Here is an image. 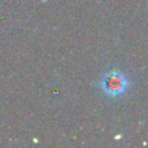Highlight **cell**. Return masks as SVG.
Returning <instances> with one entry per match:
<instances>
[{
	"mask_svg": "<svg viewBox=\"0 0 148 148\" xmlns=\"http://www.w3.org/2000/svg\"><path fill=\"white\" fill-rule=\"evenodd\" d=\"M100 87L105 95L116 97L125 94L129 87V79L125 74L118 70H110L103 75Z\"/></svg>",
	"mask_w": 148,
	"mask_h": 148,
	"instance_id": "obj_1",
	"label": "cell"
}]
</instances>
